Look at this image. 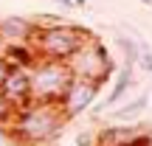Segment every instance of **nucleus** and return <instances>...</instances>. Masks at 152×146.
I'll use <instances>...</instances> for the list:
<instances>
[{
    "instance_id": "nucleus-1",
    "label": "nucleus",
    "mask_w": 152,
    "mask_h": 146,
    "mask_svg": "<svg viewBox=\"0 0 152 146\" xmlns=\"http://www.w3.org/2000/svg\"><path fill=\"white\" fill-rule=\"evenodd\" d=\"M62 124H65V118L56 104H28V107L11 113V135L23 146L26 143L39 146L54 141L62 132Z\"/></svg>"
},
{
    "instance_id": "nucleus-2",
    "label": "nucleus",
    "mask_w": 152,
    "mask_h": 146,
    "mask_svg": "<svg viewBox=\"0 0 152 146\" xmlns=\"http://www.w3.org/2000/svg\"><path fill=\"white\" fill-rule=\"evenodd\" d=\"M87 39H93L90 31H85V28H79V25L59 23V25H51V28H39L31 37V48H34V54H37V59L68 62Z\"/></svg>"
},
{
    "instance_id": "nucleus-3",
    "label": "nucleus",
    "mask_w": 152,
    "mask_h": 146,
    "mask_svg": "<svg viewBox=\"0 0 152 146\" xmlns=\"http://www.w3.org/2000/svg\"><path fill=\"white\" fill-rule=\"evenodd\" d=\"M65 65L73 79H87L96 84H107L110 76L115 73V62L110 59V51L99 39H87Z\"/></svg>"
},
{
    "instance_id": "nucleus-4",
    "label": "nucleus",
    "mask_w": 152,
    "mask_h": 146,
    "mask_svg": "<svg viewBox=\"0 0 152 146\" xmlns=\"http://www.w3.org/2000/svg\"><path fill=\"white\" fill-rule=\"evenodd\" d=\"M71 79L73 76L65 62L37 59L31 65V104H56Z\"/></svg>"
},
{
    "instance_id": "nucleus-5",
    "label": "nucleus",
    "mask_w": 152,
    "mask_h": 146,
    "mask_svg": "<svg viewBox=\"0 0 152 146\" xmlns=\"http://www.w3.org/2000/svg\"><path fill=\"white\" fill-rule=\"evenodd\" d=\"M99 90H102V84H96V81H87V79H71V84L65 87L62 98L56 101V107H59L62 118L71 121V118H76V115L87 113V110L93 107V101H96Z\"/></svg>"
},
{
    "instance_id": "nucleus-6",
    "label": "nucleus",
    "mask_w": 152,
    "mask_h": 146,
    "mask_svg": "<svg viewBox=\"0 0 152 146\" xmlns=\"http://www.w3.org/2000/svg\"><path fill=\"white\" fill-rule=\"evenodd\" d=\"M0 96L9 101L11 110H23L31 104V68H11L6 76Z\"/></svg>"
},
{
    "instance_id": "nucleus-7",
    "label": "nucleus",
    "mask_w": 152,
    "mask_h": 146,
    "mask_svg": "<svg viewBox=\"0 0 152 146\" xmlns=\"http://www.w3.org/2000/svg\"><path fill=\"white\" fill-rule=\"evenodd\" d=\"M34 34H37V25L31 17H20V14L0 17V39L3 42H31Z\"/></svg>"
},
{
    "instance_id": "nucleus-8",
    "label": "nucleus",
    "mask_w": 152,
    "mask_h": 146,
    "mask_svg": "<svg viewBox=\"0 0 152 146\" xmlns=\"http://www.w3.org/2000/svg\"><path fill=\"white\" fill-rule=\"evenodd\" d=\"M132 84H135V65H132V62H124V65L118 68V73H115V84H113V90H110L107 101L96 104V107H93V115L104 113V110H113L115 104L121 101V96H124Z\"/></svg>"
},
{
    "instance_id": "nucleus-9",
    "label": "nucleus",
    "mask_w": 152,
    "mask_h": 146,
    "mask_svg": "<svg viewBox=\"0 0 152 146\" xmlns=\"http://www.w3.org/2000/svg\"><path fill=\"white\" fill-rule=\"evenodd\" d=\"M144 129H149V126L144 124L141 129H138L135 124H107V126H102V129L93 135V146H115L121 141L135 138L138 132H144Z\"/></svg>"
},
{
    "instance_id": "nucleus-10",
    "label": "nucleus",
    "mask_w": 152,
    "mask_h": 146,
    "mask_svg": "<svg viewBox=\"0 0 152 146\" xmlns=\"http://www.w3.org/2000/svg\"><path fill=\"white\" fill-rule=\"evenodd\" d=\"M3 56L11 68H31L37 62V54H34L31 42H3Z\"/></svg>"
},
{
    "instance_id": "nucleus-11",
    "label": "nucleus",
    "mask_w": 152,
    "mask_h": 146,
    "mask_svg": "<svg viewBox=\"0 0 152 146\" xmlns=\"http://www.w3.org/2000/svg\"><path fill=\"white\" fill-rule=\"evenodd\" d=\"M147 110H149V93H141L138 98H132L124 107H113V118L118 121V124H124V121H132V118H138V115H144Z\"/></svg>"
},
{
    "instance_id": "nucleus-12",
    "label": "nucleus",
    "mask_w": 152,
    "mask_h": 146,
    "mask_svg": "<svg viewBox=\"0 0 152 146\" xmlns=\"http://www.w3.org/2000/svg\"><path fill=\"white\" fill-rule=\"evenodd\" d=\"M115 45L124 51L127 62H132V65H135V56H138V42H135V39H130V37H115Z\"/></svg>"
},
{
    "instance_id": "nucleus-13",
    "label": "nucleus",
    "mask_w": 152,
    "mask_h": 146,
    "mask_svg": "<svg viewBox=\"0 0 152 146\" xmlns=\"http://www.w3.org/2000/svg\"><path fill=\"white\" fill-rule=\"evenodd\" d=\"M135 59H138V68H141V73H144V76H149V73H152V51H149V45H144L141 54H138Z\"/></svg>"
},
{
    "instance_id": "nucleus-14",
    "label": "nucleus",
    "mask_w": 152,
    "mask_h": 146,
    "mask_svg": "<svg viewBox=\"0 0 152 146\" xmlns=\"http://www.w3.org/2000/svg\"><path fill=\"white\" fill-rule=\"evenodd\" d=\"M115 146H149V129L138 132L135 138H130V141H121V143H115Z\"/></svg>"
},
{
    "instance_id": "nucleus-15",
    "label": "nucleus",
    "mask_w": 152,
    "mask_h": 146,
    "mask_svg": "<svg viewBox=\"0 0 152 146\" xmlns=\"http://www.w3.org/2000/svg\"><path fill=\"white\" fill-rule=\"evenodd\" d=\"M76 146H93V132L90 129L79 132V135H76Z\"/></svg>"
},
{
    "instance_id": "nucleus-16",
    "label": "nucleus",
    "mask_w": 152,
    "mask_h": 146,
    "mask_svg": "<svg viewBox=\"0 0 152 146\" xmlns=\"http://www.w3.org/2000/svg\"><path fill=\"white\" fill-rule=\"evenodd\" d=\"M9 70H11V65L0 56V87H3V81H6V76H9Z\"/></svg>"
},
{
    "instance_id": "nucleus-17",
    "label": "nucleus",
    "mask_w": 152,
    "mask_h": 146,
    "mask_svg": "<svg viewBox=\"0 0 152 146\" xmlns=\"http://www.w3.org/2000/svg\"><path fill=\"white\" fill-rule=\"evenodd\" d=\"M56 3H62V6H73V0H56Z\"/></svg>"
},
{
    "instance_id": "nucleus-18",
    "label": "nucleus",
    "mask_w": 152,
    "mask_h": 146,
    "mask_svg": "<svg viewBox=\"0 0 152 146\" xmlns=\"http://www.w3.org/2000/svg\"><path fill=\"white\" fill-rule=\"evenodd\" d=\"M87 3V0H73V6H85Z\"/></svg>"
},
{
    "instance_id": "nucleus-19",
    "label": "nucleus",
    "mask_w": 152,
    "mask_h": 146,
    "mask_svg": "<svg viewBox=\"0 0 152 146\" xmlns=\"http://www.w3.org/2000/svg\"><path fill=\"white\" fill-rule=\"evenodd\" d=\"M141 3H144V6H147V9H149V6H152V0H141Z\"/></svg>"
},
{
    "instance_id": "nucleus-20",
    "label": "nucleus",
    "mask_w": 152,
    "mask_h": 146,
    "mask_svg": "<svg viewBox=\"0 0 152 146\" xmlns=\"http://www.w3.org/2000/svg\"><path fill=\"white\" fill-rule=\"evenodd\" d=\"M0 146H3V143H0Z\"/></svg>"
}]
</instances>
